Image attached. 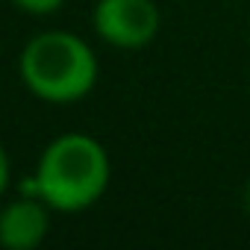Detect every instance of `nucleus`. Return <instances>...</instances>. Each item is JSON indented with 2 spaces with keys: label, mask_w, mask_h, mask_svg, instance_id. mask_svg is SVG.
<instances>
[{
  "label": "nucleus",
  "mask_w": 250,
  "mask_h": 250,
  "mask_svg": "<svg viewBox=\"0 0 250 250\" xmlns=\"http://www.w3.org/2000/svg\"><path fill=\"white\" fill-rule=\"evenodd\" d=\"M42 200L59 212H83L109 186V156L100 142L83 133L59 136L39 159Z\"/></svg>",
  "instance_id": "nucleus-1"
},
{
  "label": "nucleus",
  "mask_w": 250,
  "mask_h": 250,
  "mask_svg": "<svg viewBox=\"0 0 250 250\" xmlns=\"http://www.w3.org/2000/svg\"><path fill=\"white\" fill-rule=\"evenodd\" d=\"M24 85L47 103H74L97 83V59L91 47L65 30L36 36L21 53Z\"/></svg>",
  "instance_id": "nucleus-2"
},
{
  "label": "nucleus",
  "mask_w": 250,
  "mask_h": 250,
  "mask_svg": "<svg viewBox=\"0 0 250 250\" xmlns=\"http://www.w3.org/2000/svg\"><path fill=\"white\" fill-rule=\"evenodd\" d=\"M94 33L121 50L147 47L159 33V9L153 0H97Z\"/></svg>",
  "instance_id": "nucleus-3"
},
{
  "label": "nucleus",
  "mask_w": 250,
  "mask_h": 250,
  "mask_svg": "<svg viewBox=\"0 0 250 250\" xmlns=\"http://www.w3.org/2000/svg\"><path fill=\"white\" fill-rule=\"evenodd\" d=\"M42 197H21L0 212V244L9 250H33L44 241L50 218Z\"/></svg>",
  "instance_id": "nucleus-4"
},
{
  "label": "nucleus",
  "mask_w": 250,
  "mask_h": 250,
  "mask_svg": "<svg viewBox=\"0 0 250 250\" xmlns=\"http://www.w3.org/2000/svg\"><path fill=\"white\" fill-rule=\"evenodd\" d=\"M15 6H21L24 12H33V15H47V12H56L65 0H12Z\"/></svg>",
  "instance_id": "nucleus-5"
},
{
  "label": "nucleus",
  "mask_w": 250,
  "mask_h": 250,
  "mask_svg": "<svg viewBox=\"0 0 250 250\" xmlns=\"http://www.w3.org/2000/svg\"><path fill=\"white\" fill-rule=\"evenodd\" d=\"M6 186H9V156H6L3 147H0V197H3Z\"/></svg>",
  "instance_id": "nucleus-6"
},
{
  "label": "nucleus",
  "mask_w": 250,
  "mask_h": 250,
  "mask_svg": "<svg viewBox=\"0 0 250 250\" xmlns=\"http://www.w3.org/2000/svg\"><path fill=\"white\" fill-rule=\"evenodd\" d=\"M244 206L250 209V183H247V188H244Z\"/></svg>",
  "instance_id": "nucleus-7"
}]
</instances>
